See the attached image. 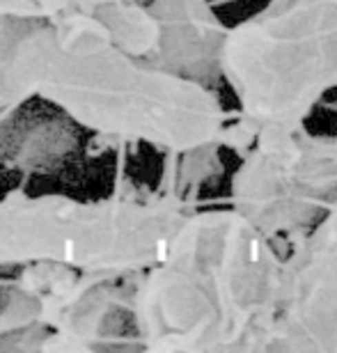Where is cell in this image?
<instances>
[{
	"instance_id": "cell-1",
	"label": "cell",
	"mask_w": 337,
	"mask_h": 353,
	"mask_svg": "<svg viewBox=\"0 0 337 353\" xmlns=\"http://www.w3.org/2000/svg\"><path fill=\"white\" fill-rule=\"evenodd\" d=\"M28 101L53 105L96 136L163 154L218 147L243 157L252 145L218 92L133 58L81 7L0 14V110Z\"/></svg>"
},
{
	"instance_id": "cell-2",
	"label": "cell",
	"mask_w": 337,
	"mask_h": 353,
	"mask_svg": "<svg viewBox=\"0 0 337 353\" xmlns=\"http://www.w3.org/2000/svg\"><path fill=\"white\" fill-rule=\"evenodd\" d=\"M285 250L234 207H193L159 262L133 278L136 347L269 353Z\"/></svg>"
},
{
	"instance_id": "cell-3",
	"label": "cell",
	"mask_w": 337,
	"mask_h": 353,
	"mask_svg": "<svg viewBox=\"0 0 337 353\" xmlns=\"http://www.w3.org/2000/svg\"><path fill=\"white\" fill-rule=\"evenodd\" d=\"M198 200L170 181L96 200L65 193L0 195V273L60 266L79 273L131 278L161 252Z\"/></svg>"
},
{
	"instance_id": "cell-4",
	"label": "cell",
	"mask_w": 337,
	"mask_h": 353,
	"mask_svg": "<svg viewBox=\"0 0 337 353\" xmlns=\"http://www.w3.org/2000/svg\"><path fill=\"white\" fill-rule=\"evenodd\" d=\"M221 76L252 140L305 126L337 90V0H266L229 26Z\"/></svg>"
},
{
	"instance_id": "cell-5",
	"label": "cell",
	"mask_w": 337,
	"mask_h": 353,
	"mask_svg": "<svg viewBox=\"0 0 337 353\" xmlns=\"http://www.w3.org/2000/svg\"><path fill=\"white\" fill-rule=\"evenodd\" d=\"M337 200V133L262 131L238 157L229 207L280 248L307 232Z\"/></svg>"
},
{
	"instance_id": "cell-6",
	"label": "cell",
	"mask_w": 337,
	"mask_h": 353,
	"mask_svg": "<svg viewBox=\"0 0 337 353\" xmlns=\"http://www.w3.org/2000/svg\"><path fill=\"white\" fill-rule=\"evenodd\" d=\"M133 278H106L44 264L19 268L17 278L10 280L12 296L0 312V330L46 328L51 335L41 349L58 351L136 347L129 312Z\"/></svg>"
},
{
	"instance_id": "cell-7",
	"label": "cell",
	"mask_w": 337,
	"mask_h": 353,
	"mask_svg": "<svg viewBox=\"0 0 337 353\" xmlns=\"http://www.w3.org/2000/svg\"><path fill=\"white\" fill-rule=\"evenodd\" d=\"M269 353H337V200L285 248Z\"/></svg>"
},
{
	"instance_id": "cell-8",
	"label": "cell",
	"mask_w": 337,
	"mask_h": 353,
	"mask_svg": "<svg viewBox=\"0 0 337 353\" xmlns=\"http://www.w3.org/2000/svg\"><path fill=\"white\" fill-rule=\"evenodd\" d=\"M156 19L159 41L150 65L216 90L223 83L221 53L229 26L209 0H147Z\"/></svg>"
},
{
	"instance_id": "cell-9",
	"label": "cell",
	"mask_w": 337,
	"mask_h": 353,
	"mask_svg": "<svg viewBox=\"0 0 337 353\" xmlns=\"http://www.w3.org/2000/svg\"><path fill=\"white\" fill-rule=\"evenodd\" d=\"M94 14L108 26L112 39L126 53H131L133 58H140L145 62L150 60V55L154 53L159 41V26L143 0L106 5L94 10Z\"/></svg>"
},
{
	"instance_id": "cell-10",
	"label": "cell",
	"mask_w": 337,
	"mask_h": 353,
	"mask_svg": "<svg viewBox=\"0 0 337 353\" xmlns=\"http://www.w3.org/2000/svg\"><path fill=\"white\" fill-rule=\"evenodd\" d=\"M76 7V0H0V14L7 17H53Z\"/></svg>"
},
{
	"instance_id": "cell-11",
	"label": "cell",
	"mask_w": 337,
	"mask_h": 353,
	"mask_svg": "<svg viewBox=\"0 0 337 353\" xmlns=\"http://www.w3.org/2000/svg\"><path fill=\"white\" fill-rule=\"evenodd\" d=\"M117 3H129V0H76V7L81 10H99V7H106V5H117Z\"/></svg>"
}]
</instances>
